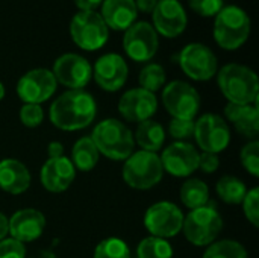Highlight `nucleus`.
I'll list each match as a JSON object with an SVG mask.
<instances>
[{
    "mask_svg": "<svg viewBox=\"0 0 259 258\" xmlns=\"http://www.w3.org/2000/svg\"><path fill=\"white\" fill-rule=\"evenodd\" d=\"M97 116V103L85 90H68L53 100L49 119L53 126L65 132L88 128Z\"/></svg>",
    "mask_w": 259,
    "mask_h": 258,
    "instance_id": "1",
    "label": "nucleus"
},
{
    "mask_svg": "<svg viewBox=\"0 0 259 258\" xmlns=\"http://www.w3.org/2000/svg\"><path fill=\"white\" fill-rule=\"evenodd\" d=\"M3 97H5V87H3V84L0 82V102L3 100Z\"/></svg>",
    "mask_w": 259,
    "mask_h": 258,
    "instance_id": "44",
    "label": "nucleus"
},
{
    "mask_svg": "<svg viewBox=\"0 0 259 258\" xmlns=\"http://www.w3.org/2000/svg\"><path fill=\"white\" fill-rule=\"evenodd\" d=\"M26 252L24 243L12 237L0 240V258H26Z\"/></svg>",
    "mask_w": 259,
    "mask_h": 258,
    "instance_id": "37",
    "label": "nucleus"
},
{
    "mask_svg": "<svg viewBox=\"0 0 259 258\" xmlns=\"http://www.w3.org/2000/svg\"><path fill=\"white\" fill-rule=\"evenodd\" d=\"M121 176L131 189L141 192L153 189L164 176L159 155L147 151L132 152V155L124 160Z\"/></svg>",
    "mask_w": 259,
    "mask_h": 258,
    "instance_id": "5",
    "label": "nucleus"
},
{
    "mask_svg": "<svg viewBox=\"0 0 259 258\" xmlns=\"http://www.w3.org/2000/svg\"><path fill=\"white\" fill-rule=\"evenodd\" d=\"M74 3L80 11H96L103 0H74Z\"/></svg>",
    "mask_w": 259,
    "mask_h": 258,
    "instance_id": "41",
    "label": "nucleus"
},
{
    "mask_svg": "<svg viewBox=\"0 0 259 258\" xmlns=\"http://www.w3.org/2000/svg\"><path fill=\"white\" fill-rule=\"evenodd\" d=\"M138 81H140V88H144L155 94L165 84V70L162 68V65L150 62L146 67H143Z\"/></svg>",
    "mask_w": 259,
    "mask_h": 258,
    "instance_id": "30",
    "label": "nucleus"
},
{
    "mask_svg": "<svg viewBox=\"0 0 259 258\" xmlns=\"http://www.w3.org/2000/svg\"><path fill=\"white\" fill-rule=\"evenodd\" d=\"M29 169L15 158L0 160V189L9 195H23L30 187Z\"/></svg>",
    "mask_w": 259,
    "mask_h": 258,
    "instance_id": "21",
    "label": "nucleus"
},
{
    "mask_svg": "<svg viewBox=\"0 0 259 258\" xmlns=\"http://www.w3.org/2000/svg\"><path fill=\"white\" fill-rule=\"evenodd\" d=\"M47 155H49V158L64 157V144L61 141H50L47 146Z\"/></svg>",
    "mask_w": 259,
    "mask_h": 258,
    "instance_id": "39",
    "label": "nucleus"
},
{
    "mask_svg": "<svg viewBox=\"0 0 259 258\" xmlns=\"http://www.w3.org/2000/svg\"><path fill=\"white\" fill-rule=\"evenodd\" d=\"M138 258H173V246L168 240L149 236L138 243Z\"/></svg>",
    "mask_w": 259,
    "mask_h": 258,
    "instance_id": "29",
    "label": "nucleus"
},
{
    "mask_svg": "<svg viewBox=\"0 0 259 258\" xmlns=\"http://www.w3.org/2000/svg\"><path fill=\"white\" fill-rule=\"evenodd\" d=\"M162 103L171 119L194 120L200 109V94L184 81H171L162 90Z\"/></svg>",
    "mask_w": 259,
    "mask_h": 258,
    "instance_id": "11",
    "label": "nucleus"
},
{
    "mask_svg": "<svg viewBox=\"0 0 259 258\" xmlns=\"http://www.w3.org/2000/svg\"><path fill=\"white\" fill-rule=\"evenodd\" d=\"M9 234V219L0 211V240L6 239Z\"/></svg>",
    "mask_w": 259,
    "mask_h": 258,
    "instance_id": "42",
    "label": "nucleus"
},
{
    "mask_svg": "<svg viewBox=\"0 0 259 258\" xmlns=\"http://www.w3.org/2000/svg\"><path fill=\"white\" fill-rule=\"evenodd\" d=\"M93 76L102 90L115 93L124 87L129 76V67L118 53H106L96 61Z\"/></svg>",
    "mask_w": 259,
    "mask_h": 258,
    "instance_id": "17",
    "label": "nucleus"
},
{
    "mask_svg": "<svg viewBox=\"0 0 259 258\" xmlns=\"http://www.w3.org/2000/svg\"><path fill=\"white\" fill-rule=\"evenodd\" d=\"M193 138L202 152L219 155L226 151L231 143V129L222 116L208 113L194 120Z\"/></svg>",
    "mask_w": 259,
    "mask_h": 258,
    "instance_id": "9",
    "label": "nucleus"
},
{
    "mask_svg": "<svg viewBox=\"0 0 259 258\" xmlns=\"http://www.w3.org/2000/svg\"><path fill=\"white\" fill-rule=\"evenodd\" d=\"M58 82L49 68H33L24 73L17 82V94L24 103L41 105L56 91Z\"/></svg>",
    "mask_w": 259,
    "mask_h": 258,
    "instance_id": "14",
    "label": "nucleus"
},
{
    "mask_svg": "<svg viewBox=\"0 0 259 258\" xmlns=\"http://www.w3.org/2000/svg\"><path fill=\"white\" fill-rule=\"evenodd\" d=\"M217 196L229 205H240L247 193V187L244 181H241L237 176L225 175L222 176L215 184Z\"/></svg>",
    "mask_w": 259,
    "mask_h": 258,
    "instance_id": "27",
    "label": "nucleus"
},
{
    "mask_svg": "<svg viewBox=\"0 0 259 258\" xmlns=\"http://www.w3.org/2000/svg\"><path fill=\"white\" fill-rule=\"evenodd\" d=\"M202 258H249L247 249L237 240H215L206 246Z\"/></svg>",
    "mask_w": 259,
    "mask_h": 258,
    "instance_id": "28",
    "label": "nucleus"
},
{
    "mask_svg": "<svg viewBox=\"0 0 259 258\" xmlns=\"http://www.w3.org/2000/svg\"><path fill=\"white\" fill-rule=\"evenodd\" d=\"M134 141L141 148V151L156 154L162 149L165 143V129L159 122H155L152 119L141 122L135 129Z\"/></svg>",
    "mask_w": 259,
    "mask_h": 258,
    "instance_id": "24",
    "label": "nucleus"
},
{
    "mask_svg": "<svg viewBox=\"0 0 259 258\" xmlns=\"http://www.w3.org/2000/svg\"><path fill=\"white\" fill-rule=\"evenodd\" d=\"M99 158H100V154H99V151H97V148L93 143V140H91L90 135L80 137L73 144L70 161L73 163V166H74L76 170L91 172L97 166Z\"/></svg>",
    "mask_w": 259,
    "mask_h": 258,
    "instance_id": "25",
    "label": "nucleus"
},
{
    "mask_svg": "<svg viewBox=\"0 0 259 258\" xmlns=\"http://www.w3.org/2000/svg\"><path fill=\"white\" fill-rule=\"evenodd\" d=\"M94 258H131V249L124 240L108 237L96 246Z\"/></svg>",
    "mask_w": 259,
    "mask_h": 258,
    "instance_id": "31",
    "label": "nucleus"
},
{
    "mask_svg": "<svg viewBox=\"0 0 259 258\" xmlns=\"http://www.w3.org/2000/svg\"><path fill=\"white\" fill-rule=\"evenodd\" d=\"M100 15L108 29L126 30L135 23L138 11L135 0H103Z\"/></svg>",
    "mask_w": 259,
    "mask_h": 258,
    "instance_id": "23",
    "label": "nucleus"
},
{
    "mask_svg": "<svg viewBox=\"0 0 259 258\" xmlns=\"http://www.w3.org/2000/svg\"><path fill=\"white\" fill-rule=\"evenodd\" d=\"M184 217L185 214L176 204L170 201H159L146 210L144 227L150 236L167 240L176 237L182 231Z\"/></svg>",
    "mask_w": 259,
    "mask_h": 258,
    "instance_id": "10",
    "label": "nucleus"
},
{
    "mask_svg": "<svg viewBox=\"0 0 259 258\" xmlns=\"http://www.w3.org/2000/svg\"><path fill=\"white\" fill-rule=\"evenodd\" d=\"M76 178V169L70 158H49L39 172V179L42 187L50 193H62L70 189Z\"/></svg>",
    "mask_w": 259,
    "mask_h": 258,
    "instance_id": "19",
    "label": "nucleus"
},
{
    "mask_svg": "<svg viewBox=\"0 0 259 258\" xmlns=\"http://www.w3.org/2000/svg\"><path fill=\"white\" fill-rule=\"evenodd\" d=\"M220 167V158L217 154H209V152H202L199 157V169L203 173H215Z\"/></svg>",
    "mask_w": 259,
    "mask_h": 258,
    "instance_id": "38",
    "label": "nucleus"
},
{
    "mask_svg": "<svg viewBox=\"0 0 259 258\" xmlns=\"http://www.w3.org/2000/svg\"><path fill=\"white\" fill-rule=\"evenodd\" d=\"M158 33L147 21L134 23L126 29L123 36V49L135 62H147L158 52Z\"/></svg>",
    "mask_w": 259,
    "mask_h": 258,
    "instance_id": "12",
    "label": "nucleus"
},
{
    "mask_svg": "<svg viewBox=\"0 0 259 258\" xmlns=\"http://www.w3.org/2000/svg\"><path fill=\"white\" fill-rule=\"evenodd\" d=\"M30 258H56V254L53 251H50V249H39Z\"/></svg>",
    "mask_w": 259,
    "mask_h": 258,
    "instance_id": "43",
    "label": "nucleus"
},
{
    "mask_svg": "<svg viewBox=\"0 0 259 258\" xmlns=\"http://www.w3.org/2000/svg\"><path fill=\"white\" fill-rule=\"evenodd\" d=\"M153 29L165 38L179 36L188 23L187 12L178 0H158L156 8L152 12Z\"/></svg>",
    "mask_w": 259,
    "mask_h": 258,
    "instance_id": "18",
    "label": "nucleus"
},
{
    "mask_svg": "<svg viewBox=\"0 0 259 258\" xmlns=\"http://www.w3.org/2000/svg\"><path fill=\"white\" fill-rule=\"evenodd\" d=\"M223 230V217L215 207L209 204L190 213L184 217L182 231L185 239L197 248H206L217 240Z\"/></svg>",
    "mask_w": 259,
    "mask_h": 258,
    "instance_id": "6",
    "label": "nucleus"
},
{
    "mask_svg": "<svg viewBox=\"0 0 259 258\" xmlns=\"http://www.w3.org/2000/svg\"><path fill=\"white\" fill-rule=\"evenodd\" d=\"M217 84L228 103L252 105L258 103L259 81L256 73L243 64H226L219 70Z\"/></svg>",
    "mask_w": 259,
    "mask_h": 258,
    "instance_id": "2",
    "label": "nucleus"
},
{
    "mask_svg": "<svg viewBox=\"0 0 259 258\" xmlns=\"http://www.w3.org/2000/svg\"><path fill=\"white\" fill-rule=\"evenodd\" d=\"M225 117L234 125L235 131L250 140H258L259 134V108L258 103L235 105L228 103L225 106Z\"/></svg>",
    "mask_w": 259,
    "mask_h": 258,
    "instance_id": "22",
    "label": "nucleus"
},
{
    "mask_svg": "<svg viewBox=\"0 0 259 258\" xmlns=\"http://www.w3.org/2000/svg\"><path fill=\"white\" fill-rule=\"evenodd\" d=\"M156 5H158V0H135L137 11H141L144 14L153 12V9L156 8Z\"/></svg>",
    "mask_w": 259,
    "mask_h": 258,
    "instance_id": "40",
    "label": "nucleus"
},
{
    "mask_svg": "<svg viewBox=\"0 0 259 258\" xmlns=\"http://www.w3.org/2000/svg\"><path fill=\"white\" fill-rule=\"evenodd\" d=\"M90 137L99 154L114 161H124L132 155L135 148L132 131L114 117L99 122Z\"/></svg>",
    "mask_w": 259,
    "mask_h": 258,
    "instance_id": "3",
    "label": "nucleus"
},
{
    "mask_svg": "<svg viewBox=\"0 0 259 258\" xmlns=\"http://www.w3.org/2000/svg\"><path fill=\"white\" fill-rule=\"evenodd\" d=\"M158 109V99L153 93L144 88H131L118 100L120 116L131 123L150 120Z\"/></svg>",
    "mask_w": 259,
    "mask_h": 258,
    "instance_id": "16",
    "label": "nucleus"
},
{
    "mask_svg": "<svg viewBox=\"0 0 259 258\" xmlns=\"http://www.w3.org/2000/svg\"><path fill=\"white\" fill-rule=\"evenodd\" d=\"M241 207H243V213L246 216V219L255 227H259V189L258 187H253L252 190H247L243 202H241Z\"/></svg>",
    "mask_w": 259,
    "mask_h": 258,
    "instance_id": "33",
    "label": "nucleus"
},
{
    "mask_svg": "<svg viewBox=\"0 0 259 258\" xmlns=\"http://www.w3.org/2000/svg\"><path fill=\"white\" fill-rule=\"evenodd\" d=\"M20 120L26 128H38L44 120V109L41 105L24 103L20 108Z\"/></svg>",
    "mask_w": 259,
    "mask_h": 258,
    "instance_id": "34",
    "label": "nucleus"
},
{
    "mask_svg": "<svg viewBox=\"0 0 259 258\" xmlns=\"http://www.w3.org/2000/svg\"><path fill=\"white\" fill-rule=\"evenodd\" d=\"M168 134L176 141H187L194 134V120L171 119L168 123Z\"/></svg>",
    "mask_w": 259,
    "mask_h": 258,
    "instance_id": "35",
    "label": "nucleus"
},
{
    "mask_svg": "<svg viewBox=\"0 0 259 258\" xmlns=\"http://www.w3.org/2000/svg\"><path fill=\"white\" fill-rule=\"evenodd\" d=\"M199 151L188 141H175L162 151L161 164L164 172L175 178H187L199 169Z\"/></svg>",
    "mask_w": 259,
    "mask_h": 258,
    "instance_id": "15",
    "label": "nucleus"
},
{
    "mask_svg": "<svg viewBox=\"0 0 259 258\" xmlns=\"http://www.w3.org/2000/svg\"><path fill=\"white\" fill-rule=\"evenodd\" d=\"M188 5L196 14L202 17H212L222 11L223 0H188Z\"/></svg>",
    "mask_w": 259,
    "mask_h": 258,
    "instance_id": "36",
    "label": "nucleus"
},
{
    "mask_svg": "<svg viewBox=\"0 0 259 258\" xmlns=\"http://www.w3.org/2000/svg\"><path fill=\"white\" fill-rule=\"evenodd\" d=\"M171 59L178 61L182 71L193 81H209L219 70L217 56L202 43H191L185 46L178 55H173Z\"/></svg>",
    "mask_w": 259,
    "mask_h": 258,
    "instance_id": "8",
    "label": "nucleus"
},
{
    "mask_svg": "<svg viewBox=\"0 0 259 258\" xmlns=\"http://www.w3.org/2000/svg\"><path fill=\"white\" fill-rule=\"evenodd\" d=\"M240 160L243 167L253 176H259V141L258 140H250L247 141L241 152H240Z\"/></svg>",
    "mask_w": 259,
    "mask_h": 258,
    "instance_id": "32",
    "label": "nucleus"
},
{
    "mask_svg": "<svg viewBox=\"0 0 259 258\" xmlns=\"http://www.w3.org/2000/svg\"><path fill=\"white\" fill-rule=\"evenodd\" d=\"M52 73L56 82L68 90H83L93 78V67L77 53H64L55 61Z\"/></svg>",
    "mask_w": 259,
    "mask_h": 258,
    "instance_id": "13",
    "label": "nucleus"
},
{
    "mask_svg": "<svg viewBox=\"0 0 259 258\" xmlns=\"http://www.w3.org/2000/svg\"><path fill=\"white\" fill-rule=\"evenodd\" d=\"M46 228V216L36 208H23L9 217V234L12 239L29 243L39 239Z\"/></svg>",
    "mask_w": 259,
    "mask_h": 258,
    "instance_id": "20",
    "label": "nucleus"
},
{
    "mask_svg": "<svg viewBox=\"0 0 259 258\" xmlns=\"http://www.w3.org/2000/svg\"><path fill=\"white\" fill-rule=\"evenodd\" d=\"M70 33L74 44L88 52L102 49L109 38V29L96 11H79L70 23Z\"/></svg>",
    "mask_w": 259,
    "mask_h": 258,
    "instance_id": "7",
    "label": "nucleus"
},
{
    "mask_svg": "<svg viewBox=\"0 0 259 258\" xmlns=\"http://www.w3.org/2000/svg\"><path fill=\"white\" fill-rule=\"evenodd\" d=\"M179 198L187 208L196 210V208L208 205L209 189H208L206 182H203L202 179L190 178L182 184L181 192H179Z\"/></svg>",
    "mask_w": 259,
    "mask_h": 258,
    "instance_id": "26",
    "label": "nucleus"
},
{
    "mask_svg": "<svg viewBox=\"0 0 259 258\" xmlns=\"http://www.w3.org/2000/svg\"><path fill=\"white\" fill-rule=\"evenodd\" d=\"M250 35V17L240 6H223L215 15L214 38L225 50L240 49Z\"/></svg>",
    "mask_w": 259,
    "mask_h": 258,
    "instance_id": "4",
    "label": "nucleus"
}]
</instances>
